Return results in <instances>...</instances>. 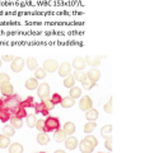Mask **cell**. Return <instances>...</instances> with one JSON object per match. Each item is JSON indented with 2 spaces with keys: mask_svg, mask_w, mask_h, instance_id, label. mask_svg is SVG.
Masks as SVG:
<instances>
[{
  "mask_svg": "<svg viewBox=\"0 0 145 153\" xmlns=\"http://www.w3.org/2000/svg\"><path fill=\"white\" fill-rule=\"evenodd\" d=\"M21 97L18 94H10V96H4L3 98H0V108H7L8 111H10L13 115L16 112V110L21 105Z\"/></svg>",
  "mask_w": 145,
  "mask_h": 153,
  "instance_id": "1",
  "label": "cell"
},
{
  "mask_svg": "<svg viewBox=\"0 0 145 153\" xmlns=\"http://www.w3.org/2000/svg\"><path fill=\"white\" fill-rule=\"evenodd\" d=\"M98 144V140L94 135H90V134H87V137L83 140L80 142V144H78L80 147V152L81 153H92L93 149Z\"/></svg>",
  "mask_w": 145,
  "mask_h": 153,
  "instance_id": "2",
  "label": "cell"
},
{
  "mask_svg": "<svg viewBox=\"0 0 145 153\" xmlns=\"http://www.w3.org/2000/svg\"><path fill=\"white\" fill-rule=\"evenodd\" d=\"M60 128V120L55 116H47L45 120V130L47 131H55Z\"/></svg>",
  "mask_w": 145,
  "mask_h": 153,
  "instance_id": "3",
  "label": "cell"
},
{
  "mask_svg": "<svg viewBox=\"0 0 145 153\" xmlns=\"http://www.w3.org/2000/svg\"><path fill=\"white\" fill-rule=\"evenodd\" d=\"M50 85H48L47 83H41V84H38V87H37V94L40 96V98L42 100H46L50 97Z\"/></svg>",
  "mask_w": 145,
  "mask_h": 153,
  "instance_id": "4",
  "label": "cell"
},
{
  "mask_svg": "<svg viewBox=\"0 0 145 153\" xmlns=\"http://www.w3.org/2000/svg\"><path fill=\"white\" fill-rule=\"evenodd\" d=\"M24 64H26V61H24L23 57L18 56V57H14L12 60V64H10V68L14 73H19V71H22L23 68H24Z\"/></svg>",
  "mask_w": 145,
  "mask_h": 153,
  "instance_id": "5",
  "label": "cell"
},
{
  "mask_svg": "<svg viewBox=\"0 0 145 153\" xmlns=\"http://www.w3.org/2000/svg\"><path fill=\"white\" fill-rule=\"evenodd\" d=\"M79 107L81 111H88L93 107V101H92V98L89 96H83V97H80V102H79Z\"/></svg>",
  "mask_w": 145,
  "mask_h": 153,
  "instance_id": "6",
  "label": "cell"
},
{
  "mask_svg": "<svg viewBox=\"0 0 145 153\" xmlns=\"http://www.w3.org/2000/svg\"><path fill=\"white\" fill-rule=\"evenodd\" d=\"M59 68V63L55 59H47L45 63H43V69L46 71H50V73H54Z\"/></svg>",
  "mask_w": 145,
  "mask_h": 153,
  "instance_id": "7",
  "label": "cell"
},
{
  "mask_svg": "<svg viewBox=\"0 0 145 153\" xmlns=\"http://www.w3.org/2000/svg\"><path fill=\"white\" fill-rule=\"evenodd\" d=\"M0 93H3L4 96H10L14 93V87L12 85L10 82H4L0 83Z\"/></svg>",
  "mask_w": 145,
  "mask_h": 153,
  "instance_id": "8",
  "label": "cell"
},
{
  "mask_svg": "<svg viewBox=\"0 0 145 153\" xmlns=\"http://www.w3.org/2000/svg\"><path fill=\"white\" fill-rule=\"evenodd\" d=\"M70 71H71V65L69 63H66V61L61 63L59 65V68H57V73L60 74V76H64V78L67 74H70Z\"/></svg>",
  "mask_w": 145,
  "mask_h": 153,
  "instance_id": "9",
  "label": "cell"
},
{
  "mask_svg": "<svg viewBox=\"0 0 145 153\" xmlns=\"http://www.w3.org/2000/svg\"><path fill=\"white\" fill-rule=\"evenodd\" d=\"M85 65H87L85 59L84 57H81V56H76L75 59L72 60V64H71V66L75 70H83L85 68Z\"/></svg>",
  "mask_w": 145,
  "mask_h": 153,
  "instance_id": "10",
  "label": "cell"
},
{
  "mask_svg": "<svg viewBox=\"0 0 145 153\" xmlns=\"http://www.w3.org/2000/svg\"><path fill=\"white\" fill-rule=\"evenodd\" d=\"M64 142H65V147L67 148V149H70V151H74L75 148L78 147V144H79L78 139H76L75 137H72V135L66 137V139Z\"/></svg>",
  "mask_w": 145,
  "mask_h": 153,
  "instance_id": "11",
  "label": "cell"
},
{
  "mask_svg": "<svg viewBox=\"0 0 145 153\" xmlns=\"http://www.w3.org/2000/svg\"><path fill=\"white\" fill-rule=\"evenodd\" d=\"M101 78V71L97 68H92L89 71H87V79L92 80V82H98Z\"/></svg>",
  "mask_w": 145,
  "mask_h": 153,
  "instance_id": "12",
  "label": "cell"
},
{
  "mask_svg": "<svg viewBox=\"0 0 145 153\" xmlns=\"http://www.w3.org/2000/svg\"><path fill=\"white\" fill-rule=\"evenodd\" d=\"M33 107H35V111H36V114H42L43 116H47L48 115V110L46 108V106H45V103L43 102H37V103H35L33 105Z\"/></svg>",
  "mask_w": 145,
  "mask_h": 153,
  "instance_id": "13",
  "label": "cell"
},
{
  "mask_svg": "<svg viewBox=\"0 0 145 153\" xmlns=\"http://www.w3.org/2000/svg\"><path fill=\"white\" fill-rule=\"evenodd\" d=\"M85 63L89 64L90 66H97L101 64V57L99 56H94V55H87L85 57Z\"/></svg>",
  "mask_w": 145,
  "mask_h": 153,
  "instance_id": "14",
  "label": "cell"
},
{
  "mask_svg": "<svg viewBox=\"0 0 145 153\" xmlns=\"http://www.w3.org/2000/svg\"><path fill=\"white\" fill-rule=\"evenodd\" d=\"M9 121H10V125L14 129H21L23 126V119L16 116V115H12V117L9 119Z\"/></svg>",
  "mask_w": 145,
  "mask_h": 153,
  "instance_id": "15",
  "label": "cell"
},
{
  "mask_svg": "<svg viewBox=\"0 0 145 153\" xmlns=\"http://www.w3.org/2000/svg\"><path fill=\"white\" fill-rule=\"evenodd\" d=\"M61 106L64 107V108H70L72 107L75 105V100L74 98H71L70 96H66V97H62L61 98Z\"/></svg>",
  "mask_w": 145,
  "mask_h": 153,
  "instance_id": "16",
  "label": "cell"
},
{
  "mask_svg": "<svg viewBox=\"0 0 145 153\" xmlns=\"http://www.w3.org/2000/svg\"><path fill=\"white\" fill-rule=\"evenodd\" d=\"M37 142H38V144H41V146H46L47 143L50 142V137L47 135V133L40 131L37 134Z\"/></svg>",
  "mask_w": 145,
  "mask_h": 153,
  "instance_id": "17",
  "label": "cell"
},
{
  "mask_svg": "<svg viewBox=\"0 0 145 153\" xmlns=\"http://www.w3.org/2000/svg\"><path fill=\"white\" fill-rule=\"evenodd\" d=\"M66 134H65V131L62 130V129H57V130H55L54 131V139L57 142V143H61V142H64L65 139H66Z\"/></svg>",
  "mask_w": 145,
  "mask_h": 153,
  "instance_id": "18",
  "label": "cell"
},
{
  "mask_svg": "<svg viewBox=\"0 0 145 153\" xmlns=\"http://www.w3.org/2000/svg\"><path fill=\"white\" fill-rule=\"evenodd\" d=\"M85 117L88 121H95L97 119H98V111L92 107L90 110H88V111H85Z\"/></svg>",
  "mask_w": 145,
  "mask_h": 153,
  "instance_id": "19",
  "label": "cell"
},
{
  "mask_svg": "<svg viewBox=\"0 0 145 153\" xmlns=\"http://www.w3.org/2000/svg\"><path fill=\"white\" fill-rule=\"evenodd\" d=\"M75 124L74 123H71V121H67V123H65V125H64V128H62V130L65 131V134L66 135H72V134L75 133Z\"/></svg>",
  "mask_w": 145,
  "mask_h": 153,
  "instance_id": "20",
  "label": "cell"
},
{
  "mask_svg": "<svg viewBox=\"0 0 145 153\" xmlns=\"http://www.w3.org/2000/svg\"><path fill=\"white\" fill-rule=\"evenodd\" d=\"M12 112L8 111L7 108H0V121L1 123H7L9 121V119L12 117Z\"/></svg>",
  "mask_w": 145,
  "mask_h": 153,
  "instance_id": "21",
  "label": "cell"
},
{
  "mask_svg": "<svg viewBox=\"0 0 145 153\" xmlns=\"http://www.w3.org/2000/svg\"><path fill=\"white\" fill-rule=\"evenodd\" d=\"M26 64H27V68L30 70H35L38 68V61L36 60V57L33 56H30L28 59L26 60Z\"/></svg>",
  "mask_w": 145,
  "mask_h": 153,
  "instance_id": "22",
  "label": "cell"
},
{
  "mask_svg": "<svg viewBox=\"0 0 145 153\" xmlns=\"http://www.w3.org/2000/svg\"><path fill=\"white\" fill-rule=\"evenodd\" d=\"M38 87V80L36 78H28L26 80V88L30 89V91H33V89H37Z\"/></svg>",
  "mask_w": 145,
  "mask_h": 153,
  "instance_id": "23",
  "label": "cell"
},
{
  "mask_svg": "<svg viewBox=\"0 0 145 153\" xmlns=\"http://www.w3.org/2000/svg\"><path fill=\"white\" fill-rule=\"evenodd\" d=\"M75 78H74V75L72 74H67L65 76V79H64V85L66 88H71V87H74L75 85Z\"/></svg>",
  "mask_w": 145,
  "mask_h": 153,
  "instance_id": "24",
  "label": "cell"
},
{
  "mask_svg": "<svg viewBox=\"0 0 145 153\" xmlns=\"http://www.w3.org/2000/svg\"><path fill=\"white\" fill-rule=\"evenodd\" d=\"M9 153H23V146L21 143H12L9 146Z\"/></svg>",
  "mask_w": 145,
  "mask_h": 153,
  "instance_id": "25",
  "label": "cell"
},
{
  "mask_svg": "<svg viewBox=\"0 0 145 153\" xmlns=\"http://www.w3.org/2000/svg\"><path fill=\"white\" fill-rule=\"evenodd\" d=\"M36 121H37V117H36L35 114H30V115L27 114V116H26V124L28 125V128H35Z\"/></svg>",
  "mask_w": 145,
  "mask_h": 153,
  "instance_id": "26",
  "label": "cell"
},
{
  "mask_svg": "<svg viewBox=\"0 0 145 153\" xmlns=\"http://www.w3.org/2000/svg\"><path fill=\"white\" fill-rule=\"evenodd\" d=\"M72 75H74L75 80H79V82H81V83H83L84 80H87V73L83 70H75Z\"/></svg>",
  "mask_w": 145,
  "mask_h": 153,
  "instance_id": "27",
  "label": "cell"
},
{
  "mask_svg": "<svg viewBox=\"0 0 145 153\" xmlns=\"http://www.w3.org/2000/svg\"><path fill=\"white\" fill-rule=\"evenodd\" d=\"M35 71V78L37 80H40V79H45L46 78V75H47V71L43 69V68H37L33 70Z\"/></svg>",
  "mask_w": 145,
  "mask_h": 153,
  "instance_id": "28",
  "label": "cell"
},
{
  "mask_svg": "<svg viewBox=\"0 0 145 153\" xmlns=\"http://www.w3.org/2000/svg\"><path fill=\"white\" fill-rule=\"evenodd\" d=\"M70 97L71 98H74V100H76V98H80L81 97V89H80V87H71L70 88Z\"/></svg>",
  "mask_w": 145,
  "mask_h": 153,
  "instance_id": "29",
  "label": "cell"
},
{
  "mask_svg": "<svg viewBox=\"0 0 145 153\" xmlns=\"http://www.w3.org/2000/svg\"><path fill=\"white\" fill-rule=\"evenodd\" d=\"M3 134H4V135H7V137H9V138H12L14 134H16V129H14L10 124H9V125H4Z\"/></svg>",
  "mask_w": 145,
  "mask_h": 153,
  "instance_id": "30",
  "label": "cell"
},
{
  "mask_svg": "<svg viewBox=\"0 0 145 153\" xmlns=\"http://www.w3.org/2000/svg\"><path fill=\"white\" fill-rule=\"evenodd\" d=\"M9 146H10V138L4 135V134H1L0 135V148H8Z\"/></svg>",
  "mask_w": 145,
  "mask_h": 153,
  "instance_id": "31",
  "label": "cell"
},
{
  "mask_svg": "<svg viewBox=\"0 0 145 153\" xmlns=\"http://www.w3.org/2000/svg\"><path fill=\"white\" fill-rule=\"evenodd\" d=\"M97 128V123L95 121H88L85 124V126H84V133L85 134H90V133H93V130Z\"/></svg>",
  "mask_w": 145,
  "mask_h": 153,
  "instance_id": "32",
  "label": "cell"
},
{
  "mask_svg": "<svg viewBox=\"0 0 145 153\" xmlns=\"http://www.w3.org/2000/svg\"><path fill=\"white\" fill-rule=\"evenodd\" d=\"M33 102H35V100H33L32 96H30V97H27L24 101H21V105H19V106H22L24 108H28V107H32L33 105H35Z\"/></svg>",
  "mask_w": 145,
  "mask_h": 153,
  "instance_id": "33",
  "label": "cell"
},
{
  "mask_svg": "<svg viewBox=\"0 0 145 153\" xmlns=\"http://www.w3.org/2000/svg\"><path fill=\"white\" fill-rule=\"evenodd\" d=\"M111 134H112V125H104L101 129V135L102 137L108 138V137H111Z\"/></svg>",
  "mask_w": 145,
  "mask_h": 153,
  "instance_id": "34",
  "label": "cell"
},
{
  "mask_svg": "<svg viewBox=\"0 0 145 153\" xmlns=\"http://www.w3.org/2000/svg\"><path fill=\"white\" fill-rule=\"evenodd\" d=\"M14 115H16V116H18V117H21V119L26 117V116H27V108H24V107H22V106H19V107L16 110Z\"/></svg>",
  "mask_w": 145,
  "mask_h": 153,
  "instance_id": "35",
  "label": "cell"
},
{
  "mask_svg": "<svg viewBox=\"0 0 145 153\" xmlns=\"http://www.w3.org/2000/svg\"><path fill=\"white\" fill-rule=\"evenodd\" d=\"M42 102L45 103V106H46V108L48 110V111H51V110H54V108H55V106H56V105H55L54 102H52V100H51L50 97L46 98V100H43Z\"/></svg>",
  "mask_w": 145,
  "mask_h": 153,
  "instance_id": "36",
  "label": "cell"
},
{
  "mask_svg": "<svg viewBox=\"0 0 145 153\" xmlns=\"http://www.w3.org/2000/svg\"><path fill=\"white\" fill-rule=\"evenodd\" d=\"M35 128H37L38 131H45L46 133V130H45V120H41V119L40 120H37Z\"/></svg>",
  "mask_w": 145,
  "mask_h": 153,
  "instance_id": "37",
  "label": "cell"
},
{
  "mask_svg": "<svg viewBox=\"0 0 145 153\" xmlns=\"http://www.w3.org/2000/svg\"><path fill=\"white\" fill-rule=\"evenodd\" d=\"M95 84H97L95 82H92V80L87 79V80H84V82H83V87H84L85 89H90V88H93Z\"/></svg>",
  "mask_w": 145,
  "mask_h": 153,
  "instance_id": "38",
  "label": "cell"
},
{
  "mask_svg": "<svg viewBox=\"0 0 145 153\" xmlns=\"http://www.w3.org/2000/svg\"><path fill=\"white\" fill-rule=\"evenodd\" d=\"M103 110H104V112H107V114L112 112V98H111L109 101L103 106Z\"/></svg>",
  "mask_w": 145,
  "mask_h": 153,
  "instance_id": "39",
  "label": "cell"
},
{
  "mask_svg": "<svg viewBox=\"0 0 145 153\" xmlns=\"http://www.w3.org/2000/svg\"><path fill=\"white\" fill-rule=\"evenodd\" d=\"M50 98L52 100V102H54V103L56 105V103H60V102H61V98H62V97H61V96H60L59 93H54Z\"/></svg>",
  "mask_w": 145,
  "mask_h": 153,
  "instance_id": "40",
  "label": "cell"
},
{
  "mask_svg": "<svg viewBox=\"0 0 145 153\" xmlns=\"http://www.w3.org/2000/svg\"><path fill=\"white\" fill-rule=\"evenodd\" d=\"M104 146H106V148L111 152L112 151V138L111 137H108V138H106V142H104Z\"/></svg>",
  "mask_w": 145,
  "mask_h": 153,
  "instance_id": "41",
  "label": "cell"
},
{
  "mask_svg": "<svg viewBox=\"0 0 145 153\" xmlns=\"http://www.w3.org/2000/svg\"><path fill=\"white\" fill-rule=\"evenodd\" d=\"M4 82H10V78L7 73H0V83H4Z\"/></svg>",
  "mask_w": 145,
  "mask_h": 153,
  "instance_id": "42",
  "label": "cell"
},
{
  "mask_svg": "<svg viewBox=\"0 0 145 153\" xmlns=\"http://www.w3.org/2000/svg\"><path fill=\"white\" fill-rule=\"evenodd\" d=\"M13 59H14L13 55H3V56H1V60H3V61H8V63H9V61H12Z\"/></svg>",
  "mask_w": 145,
  "mask_h": 153,
  "instance_id": "43",
  "label": "cell"
},
{
  "mask_svg": "<svg viewBox=\"0 0 145 153\" xmlns=\"http://www.w3.org/2000/svg\"><path fill=\"white\" fill-rule=\"evenodd\" d=\"M55 153H66V152H65V151H61V149H57Z\"/></svg>",
  "mask_w": 145,
  "mask_h": 153,
  "instance_id": "44",
  "label": "cell"
},
{
  "mask_svg": "<svg viewBox=\"0 0 145 153\" xmlns=\"http://www.w3.org/2000/svg\"><path fill=\"white\" fill-rule=\"evenodd\" d=\"M1 63H3V60H1V59H0V66H1Z\"/></svg>",
  "mask_w": 145,
  "mask_h": 153,
  "instance_id": "45",
  "label": "cell"
},
{
  "mask_svg": "<svg viewBox=\"0 0 145 153\" xmlns=\"http://www.w3.org/2000/svg\"><path fill=\"white\" fill-rule=\"evenodd\" d=\"M38 153H46V152H38Z\"/></svg>",
  "mask_w": 145,
  "mask_h": 153,
  "instance_id": "46",
  "label": "cell"
},
{
  "mask_svg": "<svg viewBox=\"0 0 145 153\" xmlns=\"http://www.w3.org/2000/svg\"><path fill=\"white\" fill-rule=\"evenodd\" d=\"M99 153H102V152H99Z\"/></svg>",
  "mask_w": 145,
  "mask_h": 153,
  "instance_id": "47",
  "label": "cell"
}]
</instances>
